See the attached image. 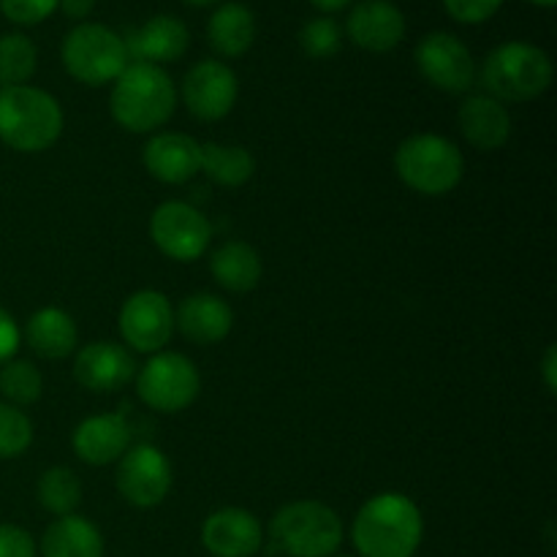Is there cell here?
Returning <instances> with one entry per match:
<instances>
[{"instance_id":"6da1fadb","label":"cell","mask_w":557,"mask_h":557,"mask_svg":"<svg viewBox=\"0 0 557 557\" xmlns=\"http://www.w3.org/2000/svg\"><path fill=\"white\" fill-rule=\"evenodd\" d=\"M422 536V511L403 493L373 495L351 525V542L359 557H413Z\"/></svg>"},{"instance_id":"7a4b0ae2","label":"cell","mask_w":557,"mask_h":557,"mask_svg":"<svg viewBox=\"0 0 557 557\" xmlns=\"http://www.w3.org/2000/svg\"><path fill=\"white\" fill-rule=\"evenodd\" d=\"M177 109V87L172 76L152 63H128L112 82L109 112L120 128L131 134H156Z\"/></svg>"},{"instance_id":"3957f363","label":"cell","mask_w":557,"mask_h":557,"mask_svg":"<svg viewBox=\"0 0 557 557\" xmlns=\"http://www.w3.org/2000/svg\"><path fill=\"white\" fill-rule=\"evenodd\" d=\"M63 107L33 85L0 87V141L16 152H44L63 136Z\"/></svg>"},{"instance_id":"277c9868","label":"cell","mask_w":557,"mask_h":557,"mask_svg":"<svg viewBox=\"0 0 557 557\" xmlns=\"http://www.w3.org/2000/svg\"><path fill=\"white\" fill-rule=\"evenodd\" d=\"M553 60L542 47L528 41H506L487 54L482 82L487 96L500 103H528L553 85Z\"/></svg>"},{"instance_id":"5b68a950","label":"cell","mask_w":557,"mask_h":557,"mask_svg":"<svg viewBox=\"0 0 557 557\" xmlns=\"http://www.w3.org/2000/svg\"><path fill=\"white\" fill-rule=\"evenodd\" d=\"M343 544V522L321 500H294L270 520L272 553L286 557H332Z\"/></svg>"},{"instance_id":"8992f818","label":"cell","mask_w":557,"mask_h":557,"mask_svg":"<svg viewBox=\"0 0 557 557\" xmlns=\"http://www.w3.org/2000/svg\"><path fill=\"white\" fill-rule=\"evenodd\" d=\"M395 172L406 188L422 196H446L462 183V150L438 134H413L395 150Z\"/></svg>"},{"instance_id":"52a82bcc","label":"cell","mask_w":557,"mask_h":557,"mask_svg":"<svg viewBox=\"0 0 557 557\" xmlns=\"http://www.w3.org/2000/svg\"><path fill=\"white\" fill-rule=\"evenodd\" d=\"M71 79L87 87H101L117 79L128 65V47L123 36L101 22H79L60 47Z\"/></svg>"},{"instance_id":"ba28073f","label":"cell","mask_w":557,"mask_h":557,"mask_svg":"<svg viewBox=\"0 0 557 557\" xmlns=\"http://www.w3.org/2000/svg\"><path fill=\"white\" fill-rule=\"evenodd\" d=\"M136 395L150 411L180 413L194 406L201 392V375L185 354L158 351L136 370Z\"/></svg>"},{"instance_id":"9c48e42d","label":"cell","mask_w":557,"mask_h":557,"mask_svg":"<svg viewBox=\"0 0 557 557\" xmlns=\"http://www.w3.org/2000/svg\"><path fill=\"white\" fill-rule=\"evenodd\" d=\"M172 462L158 446L136 444L117 460L114 487L125 504L136 509H156L172 493Z\"/></svg>"},{"instance_id":"30bf717a","label":"cell","mask_w":557,"mask_h":557,"mask_svg":"<svg viewBox=\"0 0 557 557\" xmlns=\"http://www.w3.org/2000/svg\"><path fill=\"white\" fill-rule=\"evenodd\" d=\"M150 237L166 259L190 264L210 248L212 226L188 201H163L150 215Z\"/></svg>"},{"instance_id":"8fae6325","label":"cell","mask_w":557,"mask_h":557,"mask_svg":"<svg viewBox=\"0 0 557 557\" xmlns=\"http://www.w3.org/2000/svg\"><path fill=\"white\" fill-rule=\"evenodd\" d=\"M413 60H417L422 79L433 85L435 90L449 92V96H460V92L471 90L476 63H473L471 49L451 33H428L413 49Z\"/></svg>"},{"instance_id":"7c38bea8","label":"cell","mask_w":557,"mask_h":557,"mask_svg":"<svg viewBox=\"0 0 557 557\" xmlns=\"http://www.w3.org/2000/svg\"><path fill=\"white\" fill-rule=\"evenodd\" d=\"M117 326L125 346L139 354H158L174 335V308L166 294L141 288L123 302Z\"/></svg>"},{"instance_id":"4fadbf2b","label":"cell","mask_w":557,"mask_h":557,"mask_svg":"<svg viewBox=\"0 0 557 557\" xmlns=\"http://www.w3.org/2000/svg\"><path fill=\"white\" fill-rule=\"evenodd\" d=\"M183 103L201 123H218L234 109L239 98V79L221 60H199L190 65L180 87Z\"/></svg>"},{"instance_id":"5bb4252c","label":"cell","mask_w":557,"mask_h":557,"mask_svg":"<svg viewBox=\"0 0 557 557\" xmlns=\"http://www.w3.org/2000/svg\"><path fill=\"white\" fill-rule=\"evenodd\" d=\"M136 375V359L123 343L96 341L76 351L74 379L82 389L107 395L117 392Z\"/></svg>"},{"instance_id":"9a60e30c","label":"cell","mask_w":557,"mask_h":557,"mask_svg":"<svg viewBox=\"0 0 557 557\" xmlns=\"http://www.w3.org/2000/svg\"><path fill=\"white\" fill-rule=\"evenodd\" d=\"M201 547L212 557H253L264 547V528L250 511L226 506L205 520Z\"/></svg>"},{"instance_id":"2e32d148","label":"cell","mask_w":557,"mask_h":557,"mask_svg":"<svg viewBox=\"0 0 557 557\" xmlns=\"http://www.w3.org/2000/svg\"><path fill=\"white\" fill-rule=\"evenodd\" d=\"M141 163L163 185H183L201 172V145L180 131H158L141 150Z\"/></svg>"},{"instance_id":"e0dca14e","label":"cell","mask_w":557,"mask_h":557,"mask_svg":"<svg viewBox=\"0 0 557 557\" xmlns=\"http://www.w3.org/2000/svg\"><path fill=\"white\" fill-rule=\"evenodd\" d=\"M346 33L364 52L384 54L406 38V16L392 0H359L348 14Z\"/></svg>"},{"instance_id":"ac0fdd59","label":"cell","mask_w":557,"mask_h":557,"mask_svg":"<svg viewBox=\"0 0 557 557\" xmlns=\"http://www.w3.org/2000/svg\"><path fill=\"white\" fill-rule=\"evenodd\" d=\"M234 326V310L226 299L210 292H196L174 310V330L196 346H215L226 341Z\"/></svg>"},{"instance_id":"d6986e66","label":"cell","mask_w":557,"mask_h":557,"mask_svg":"<svg viewBox=\"0 0 557 557\" xmlns=\"http://www.w3.org/2000/svg\"><path fill=\"white\" fill-rule=\"evenodd\" d=\"M74 455L87 466H112L131 449V424L120 413H98L76 424L71 435Z\"/></svg>"},{"instance_id":"ffe728a7","label":"cell","mask_w":557,"mask_h":557,"mask_svg":"<svg viewBox=\"0 0 557 557\" xmlns=\"http://www.w3.org/2000/svg\"><path fill=\"white\" fill-rule=\"evenodd\" d=\"M457 123H460L462 139L479 152L500 150L511 139V128H515L506 103L495 101L487 92L466 98L457 112Z\"/></svg>"},{"instance_id":"44dd1931","label":"cell","mask_w":557,"mask_h":557,"mask_svg":"<svg viewBox=\"0 0 557 557\" xmlns=\"http://www.w3.org/2000/svg\"><path fill=\"white\" fill-rule=\"evenodd\" d=\"M128 54L134 52L139 63H174L190 47V33L183 20L172 14H158L147 20L139 30L125 41Z\"/></svg>"},{"instance_id":"7402d4cb","label":"cell","mask_w":557,"mask_h":557,"mask_svg":"<svg viewBox=\"0 0 557 557\" xmlns=\"http://www.w3.org/2000/svg\"><path fill=\"white\" fill-rule=\"evenodd\" d=\"M25 341L41 359H65L76 351L79 330L63 308H41L27 319Z\"/></svg>"},{"instance_id":"603a6c76","label":"cell","mask_w":557,"mask_h":557,"mask_svg":"<svg viewBox=\"0 0 557 557\" xmlns=\"http://www.w3.org/2000/svg\"><path fill=\"white\" fill-rule=\"evenodd\" d=\"M210 272L218 286L226 288V292L248 294L261 283L264 264H261V256L253 245L232 239L210 256Z\"/></svg>"},{"instance_id":"cb8c5ba5","label":"cell","mask_w":557,"mask_h":557,"mask_svg":"<svg viewBox=\"0 0 557 557\" xmlns=\"http://www.w3.org/2000/svg\"><path fill=\"white\" fill-rule=\"evenodd\" d=\"M207 41L221 58H243L256 41V16L245 3H221L207 22Z\"/></svg>"},{"instance_id":"d4e9b609","label":"cell","mask_w":557,"mask_h":557,"mask_svg":"<svg viewBox=\"0 0 557 557\" xmlns=\"http://www.w3.org/2000/svg\"><path fill=\"white\" fill-rule=\"evenodd\" d=\"M41 557H103V536L87 517H58L38 544Z\"/></svg>"},{"instance_id":"484cf974","label":"cell","mask_w":557,"mask_h":557,"mask_svg":"<svg viewBox=\"0 0 557 557\" xmlns=\"http://www.w3.org/2000/svg\"><path fill=\"white\" fill-rule=\"evenodd\" d=\"M201 172L221 188H243L256 174V158L243 145H201Z\"/></svg>"},{"instance_id":"4316f807","label":"cell","mask_w":557,"mask_h":557,"mask_svg":"<svg viewBox=\"0 0 557 557\" xmlns=\"http://www.w3.org/2000/svg\"><path fill=\"white\" fill-rule=\"evenodd\" d=\"M36 498L49 515L65 517L76 515L82 504V482L69 466H52L38 476Z\"/></svg>"},{"instance_id":"83f0119b","label":"cell","mask_w":557,"mask_h":557,"mask_svg":"<svg viewBox=\"0 0 557 557\" xmlns=\"http://www.w3.org/2000/svg\"><path fill=\"white\" fill-rule=\"evenodd\" d=\"M38 69V49L25 33L0 36V85H27Z\"/></svg>"},{"instance_id":"f1b7e54d","label":"cell","mask_w":557,"mask_h":557,"mask_svg":"<svg viewBox=\"0 0 557 557\" xmlns=\"http://www.w3.org/2000/svg\"><path fill=\"white\" fill-rule=\"evenodd\" d=\"M0 395L16 408L33 406L44 395V375L27 359H9L0 364Z\"/></svg>"},{"instance_id":"f546056e","label":"cell","mask_w":557,"mask_h":557,"mask_svg":"<svg viewBox=\"0 0 557 557\" xmlns=\"http://www.w3.org/2000/svg\"><path fill=\"white\" fill-rule=\"evenodd\" d=\"M33 444V422L22 408L0 403V460L22 457Z\"/></svg>"},{"instance_id":"4dcf8cb0","label":"cell","mask_w":557,"mask_h":557,"mask_svg":"<svg viewBox=\"0 0 557 557\" xmlns=\"http://www.w3.org/2000/svg\"><path fill=\"white\" fill-rule=\"evenodd\" d=\"M343 44V30L332 16H313L302 25L299 30V47L308 58L313 60H326L335 58L341 52Z\"/></svg>"},{"instance_id":"1f68e13d","label":"cell","mask_w":557,"mask_h":557,"mask_svg":"<svg viewBox=\"0 0 557 557\" xmlns=\"http://www.w3.org/2000/svg\"><path fill=\"white\" fill-rule=\"evenodd\" d=\"M60 0H0V14L11 22V25L30 27L38 22L49 20L58 11Z\"/></svg>"},{"instance_id":"d6a6232c","label":"cell","mask_w":557,"mask_h":557,"mask_svg":"<svg viewBox=\"0 0 557 557\" xmlns=\"http://www.w3.org/2000/svg\"><path fill=\"white\" fill-rule=\"evenodd\" d=\"M446 14L460 25H482V22L493 20L504 0H441Z\"/></svg>"},{"instance_id":"836d02e7","label":"cell","mask_w":557,"mask_h":557,"mask_svg":"<svg viewBox=\"0 0 557 557\" xmlns=\"http://www.w3.org/2000/svg\"><path fill=\"white\" fill-rule=\"evenodd\" d=\"M36 539L20 525H0V557H36Z\"/></svg>"},{"instance_id":"e575fe53","label":"cell","mask_w":557,"mask_h":557,"mask_svg":"<svg viewBox=\"0 0 557 557\" xmlns=\"http://www.w3.org/2000/svg\"><path fill=\"white\" fill-rule=\"evenodd\" d=\"M22 332L20 324L14 321V315L5 308H0V364H5L9 359H14V354L20 351Z\"/></svg>"},{"instance_id":"d590c367","label":"cell","mask_w":557,"mask_h":557,"mask_svg":"<svg viewBox=\"0 0 557 557\" xmlns=\"http://www.w3.org/2000/svg\"><path fill=\"white\" fill-rule=\"evenodd\" d=\"M542 375H544V386H547V392L549 395H555L557 392V348L555 346H549L547 351H544Z\"/></svg>"},{"instance_id":"8d00e7d4","label":"cell","mask_w":557,"mask_h":557,"mask_svg":"<svg viewBox=\"0 0 557 557\" xmlns=\"http://www.w3.org/2000/svg\"><path fill=\"white\" fill-rule=\"evenodd\" d=\"M60 9H63V14L69 16V20L82 22L92 14V9H96V0H60Z\"/></svg>"},{"instance_id":"74e56055","label":"cell","mask_w":557,"mask_h":557,"mask_svg":"<svg viewBox=\"0 0 557 557\" xmlns=\"http://www.w3.org/2000/svg\"><path fill=\"white\" fill-rule=\"evenodd\" d=\"M308 3L313 5V9H319L321 14H335V11L348 9L354 0H308Z\"/></svg>"},{"instance_id":"f35d334b","label":"cell","mask_w":557,"mask_h":557,"mask_svg":"<svg viewBox=\"0 0 557 557\" xmlns=\"http://www.w3.org/2000/svg\"><path fill=\"white\" fill-rule=\"evenodd\" d=\"M183 3L194 5V9H207V5H215V3H221V0H183Z\"/></svg>"},{"instance_id":"ab89813d","label":"cell","mask_w":557,"mask_h":557,"mask_svg":"<svg viewBox=\"0 0 557 557\" xmlns=\"http://www.w3.org/2000/svg\"><path fill=\"white\" fill-rule=\"evenodd\" d=\"M528 3H533V5H542V9H553V5L557 3V0H528Z\"/></svg>"},{"instance_id":"60d3db41","label":"cell","mask_w":557,"mask_h":557,"mask_svg":"<svg viewBox=\"0 0 557 557\" xmlns=\"http://www.w3.org/2000/svg\"><path fill=\"white\" fill-rule=\"evenodd\" d=\"M332 557H351V555H332Z\"/></svg>"}]
</instances>
